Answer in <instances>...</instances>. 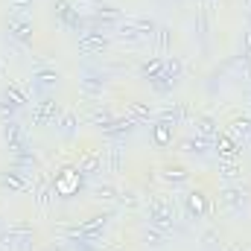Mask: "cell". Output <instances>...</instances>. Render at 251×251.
I'll return each instance as SVG.
<instances>
[{
  "mask_svg": "<svg viewBox=\"0 0 251 251\" xmlns=\"http://www.w3.org/2000/svg\"><path fill=\"white\" fill-rule=\"evenodd\" d=\"M149 225L161 228L164 234H170L176 228V213H173V204L164 199V196H152L149 199Z\"/></svg>",
  "mask_w": 251,
  "mask_h": 251,
  "instance_id": "6da1fadb",
  "label": "cell"
},
{
  "mask_svg": "<svg viewBox=\"0 0 251 251\" xmlns=\"http://www.w3.org/2000/svg\"><path fill=\"white\" fill-rule=\"evenodd\" d=\"M56 21L67 26V29H73V32H85V26H88V18H82L79 15V6L73 3V0H56Z\"/></svg>",
  "mask_w": 251,
  "mask_h": 251,
  "instance_id": "7a4b0ae2",
  "label": "cell"
},
{
  "mask_svg": "<svg viewBox=\"0 0 251 251\" xmlns=\"http://www.w3.org/2000/svg\"><path fill=\"white\" fill-rule=\"evenodd\" d=\"M108 44H111V38L102 29H85L79 35V41H76V47H79L82 56H100V53L108 50Z\"/></svg>",
  "mask_w": 251,
  "mask_h": 251,
  "instance_id": "3957f363",
  "label": "cell"
},
{
  "mask_svg": "<svg viewBox=\"0 0 251 251\" xmlns=\"http://www.w3.org/2000/svg\"><path fill=\"white\" fill-rule=\"evenodd\" d=\"M59 117H62V105L53 100V97H41L38 102H35V111H32V123L35 126H47V123H59Z\"/></svg>",
  "mask_w": 251,
  "mask_h": 251,
  "instance_id": "277c9868",
  "label": "cell"
},
{
  "mask_svg": "<svg viewBox=\"0 0 251 251\" xmlns=\"http://www.w3.org/2000/svg\"><path fill=\"white\" fill-rule=\"evenodd\" d=\"M59 82H62V73H59L56 67H38V70L32 73V91H38V94L56 91Z\"/></svg>",
  "mask_w": 251,
  "mask_h": 251,
  "instance_id": "5b68a950",
  "label": "cell"
},
{
  "mask_svg": "<svg viewBox=\"0 0 251 251\" xmlns=\"http://www.w3.org/2000/svg\"><path fill=\"white\" fill-rule=\"evenodd\" d=\"M6 29H9V35H12L15 41H21V44H32L35 26H32V21H26L24 15H9V24H6Z\"/></svg>",
  "mask_w": 251,
  "mask_h": 251,
  "instance_id": "8992f818",
  "label": "cell"
},
{
  "mask_svg": "<svg viewBox=\"0 0 251 251\" xmlns=\"http://www.w3.org/2000/svg\"><path fill=\"white\" fill-rule=\"evenodd\" d=\"M210 146H213V152L219 155V161H237V158H240V143H237L231 134H225V131H219V134L210 140Z\"/></svg>",
  "mask_w": 251,
  "mask_h": 251,
  "instance_id": "52a82bcc",
  "label": "cell"
},
{
  "mask_svg": "<svg viewBox=\"0 0 251 251\" xmlns=\"http://www.w3.org/2000/svg\"><path fill=\"white\" fill-rule=\"evenodd\" d=\"M105 85H108L105 73H97V70H88V73H85V76L79 79V88H82V94H85V97H91V100L102 97Z\"/></svg>",
  "mask_w": 251,
  "mask_h": 251,
  "instance_id": "ba28073f",
  "label": "cell"
},
{
  "mask_svg": "<svg viewBox=\"0 0 251 251\" xmlns=\"http://www.w3.org/2000/svg\"><path fill=\"white\" fill-rule=\"evenodd\" d=\"M0 187L9 193H26L32 190V181L26 178L24 170H12V173H0Z\"/></svg>",
  "mask_w": 251,
  "mask_h": 251,
  "instance_id": "9c48e42d",
  "label": "cell"
},
{
  "mask_svg": "<svg viewBox=\"0 0 251 251\" xmlns=\"http://www.w3.org/2000/svg\"><path fill=\"white\" fill-rule=\"evenodd\" d=\"M117 21H120V9H117V6H108V3H100V6L94 9V15H91L88 24H94L91 29H100V24H102V29H105V26H111V24H117Z\"/></svg>",
  "mask_w": 251,
  "mask_h": 251,
  "instance_id": "30bf717a",
  "label": "cell"
},
{
  "mask_svg": "<svg viewBox=\"0 0 251 251\" xmlns=\"http://www.w3.org/2000/svg\"><path fill=\"white\" fill-rule=\"evenodd\" d=\"M134 128H137V123L126 114V117H114L108 126H102V134H108L111 140H123V137H128Z\"/></svg>",
  "mask_w": 251,
  "mask_h": 251,
  "instance_id": "8fae6325",
  "label": "cell"
},
{
  "mask_svg": "<svg viewBox=\"0 0 251 251\" xmlns=\"http://www.w3.org/2000/svg\"><path fill=\"white\" fill-rule=\"evenodd\" d=\"M158 120H167V123L178 126V123H187V120H193V111H190V105H187V102H173V105L161 108Z\"/></svg>",
  "mask_w": 251,
  "mask_h": 251,
  "instance_id": "7c38bea8",
  "label": "cell"
},
{
  "mask_svg": "<svg viewBox=\"0 0 251 251\" xmlns=\"http://www.w3.org/2000/svg\"><path fill=\"white\" fill-rule=\"evenodd\" d=\"M82 178H85V176H82L79 170H62V173L56 176V193H62V199H67V193L79 187Z\"/></svg>",
  "mask_w": 251,
  "mask_h": 251,
  "instance_id": "4fadbf2b",
  "label": "cell"
},
{
  "mask_svg": "<svg viewBox=\"0 0 251 251\" xmlns=\"http://www.w3.org/2000/svg\"><path fill=\"white\" fill-rule=\"evenodd\" d=\"M3 140H6V146H9L12 152H18V149L26 146V140H24V128L15 123V120H6V123H3Z\"/></svg>",
  "mask_w": 251,
  "mask_h": 251,
  "instance_id": "5bb4252c",
  "label": "cell"
},
{
  "mask_svg": "<svg viewBox=\"0 0 251 251\" xmlns=\"http://www.w3.org/2000/svg\"><path fill=\"white\" fill-rule=\"evenodd\" d=\"M161 178H164L167 184H173V187H181V184L190 181V173H187V167H181V164H167V167L161 170Z\"/></svg>",
  "mask_w": 251,
  "mask_h": 251,
  "instance_id": "9a60e30c",
  "label": "cell"
},
{
  "mask_svg": "<svg viewBox=\"0 0 251 251\" xmlns=\"http://www.w3.org/2000/svg\"><path fill=\"white\" fill-rule=\"evenodd\" d=\"M76 170L82 173V176H97V173H102V155L100 152H85L82 158H79V164H76Z\"/></svg>",
  "mask_w": 251,
  "mask_h": 251,
  "instance_id": "2e32d148",
  "label": "cell"
},
{
  "mask_svg": "<svg viewBox=\"0 0 251 251\" xmlns=\"http://www.w3.org/2000/svg\"><path fill=\"white\" fill-rule=\"evenodd\" d=\"M178 149L187 152V155H204L210 149V140L207 137H199V134H190V137H181L178 140Z\"/></svg>",
  "mask_w": 251,
  "mask_h": 251,
  "instance_id": "e0dca14e",
  "label": "cell"
},
{
  "mask_svg": "<svg viewBox=\"0 0 251 251\" xmlns=\"http://www.w3.org/2000/svg\"><path fill=\"white\" fill-rule=\"evenodd\" d=\"M193 126H196V134H199V137L213 140V137L219 134V123H216L210 114H199V117H193Z\"/></svg>",
  "mask_w": 251,
  "mask_h": 251,
  "instance_id": "ac0fdd59",
  "label": "cell"
},
{
  "mask_svg": "<svg viewBox=\"0 0 251 251\" xmlns=\"http://www.w3.org/2000/svg\"><path fill=\"white\" fill-rule=\"evenodd\" d=\"M152 143H155L158 149H167V146L173 143V123L158 120V123L152 126Z\"/></svg>",
  "mask_w": 251,
  "mask_h": 251,
  "instance_id": "d6986e66",
  "label": "cell"
},
{
  "mask_svg": "<svg viewBox=\"0 0 251 251\" xmlns=\"http://www.w3.org/2000/svg\"><path fill=\"white\" fill-rule=\"evenodd\" d=\"M207 196L201 193V190H193V193H187V213L190 216H196V219H201L204 213H207Z\"/></svg>",
  "mask_w": 251,
  "mask_h": 251,
  "instance_id": "ffe728a7",
  "label": "cell"
},
{
  "mask_svg": "<svg viewBox=\"0 0 251 251\" xmlns=\"http://www.w3.org/2000/svg\"><path fill=\"white\" fill-rule=\"evenodd\" d=\"M219 201L225 204V207H234V210H243V204H246V193H243V187H225L222 193H219Z\"/></svg>",
  "mask_w": 251,
  "mask_h": 251,
  "instance_id": "44dd1931",
  "label": "cell"
},
{
  "mask_svg": "<svg viewBox=\"0 0 251 251\" xmlns=\"http://www.w3.org/2000/svg\"><path fill=\"white\" fill-rule=\"evenodd\" d=\"M228 134L237 143H251V117H237L231 123V128H228Z\"/></svg>",
  "mask_w": 251,
  "mask_h": 251,
  "instance_id": "7402d4cb",
  "label": "cell"
},
{
  "mask_svg": "<svg viewBox=\"0 0 251 251\" xmlns=\"http://www.w3.org/2000/svg\"><path fill=\"white\" fill-rule=\"evenodd\" d=\"M126 114H128L134 123H149V120L155 117V111H152L146 102H134V100H131V102H126Z\"/></svg>",
  "mask_w": 251,
  "mask_h": 251,
  "instance_id": "603a6c76",
  "label": "cell"
},
{
  "mask_svg": "<svg viewBox=\"0 0 251 251\" xmlns=\"http://www.w3.org/2000/svg\"><path fill=\"white\" fill-rule=\"evenodd\" d=\"M140 243H143L146 249H161V246H167V234H164L161 228L149 225V228L140 231Z\"/></svg>",
  "mask_w": 251,
  "mask_h": 251,
  "instance_id": "cb8c5ba5",
  "label": "cell"
},
{
  "mask_svg": "<svg viewBox=\"0 0 251 251\" xmlns=\"http://www.w3.org/2000/svg\"><path fill=\"white\" fill-rule=\"evenodd\" d=\"M120 167H123V149L120 146H111L102 155V170L105 173H120Z\"/></svg>",
  "mask_w": 251,
  "mask_h": 251,
  "instance_id": "d4e9b609",
  "label": "cell"
},
{
  "mask_svg": "<svg viewBox=\"0 0 251 251\" xmlns=\"http://www.w3.org/2000/svg\"><path fill=\"white\" fill-rule=\"evenodd\" d=\"M15 155V170H35L38 167V158H35V152L32 149H18V152H12Z\"/></svg>",
  "mask_w": 251,
  "mask_h": 251,
  "instance_id": "484cf974",
  "label": "cell"
},
{
  "mask_svg": "<svg viewBox=\"0 0 251 251\" xmlns=\"http://www.w3.org/2000/svg\"><path fill=\"white\" fill-rule=\"evenodd\" d=\"M219 178L222 181H237L240 176H243V167H240V161H219Z\"/></svg>",
  "mask_w": 251,
  "mask_h": 251,
  "instance_id": "4316f807",
  "label": "cell"
},
{
  "mask_svg": "<svg viewBox=\"0 0 251 251\" xmlns=\"http://www.w3.org/2000/svg\"><path fill=\"white\" fill-rule=\"evenodd\" d=\"M59 131H62L64 137H73L76 134V126H79V117L73 114V111H62V117H59Z\"/></svg>",
  "mask_w": 251,
  "mask_h": 251,
  "instance_id": "83f0119b",
  "label": "cell"
},
{
  "mask_svg": "<svg viewBox=\"0 0 251 251\" xmlns=\"http://www.w3.org/2000/svg\"><path fill=\"white\" fill-rule=\"evenodd\" d=\"M3 97H6V100H9V102L15 105V108H21V105H26V91H24V88H18L15 82H9V85H6V91H3Z\"/></svg>",
  "mask_w": 251,
  "mask_h": 251,
  "instance_id": "f1b7e54d",
  "label": "cell"
},
{
  "mask_svg": "<svg viewBox=\"0 0 251 251\" xmlns=\"http://www.w3.org/2000/svg\"><path fill=\"white\" fill-rule=\"evenodd\" d=\"M117 38H120V41H128V44H140V41H143V35L134 29V24H131V21H126V24L117 26Z\"/></svg>",
  "mask_w": 251,
  "mask_h": 251,
  "instance_id": "f546056e",
  "label": "cell"
},
{
  "mask_svg": "<svg viewBox=\"0 0 251 251\" xmlns=\"http://www.w3.org/2000/svg\"><path fill=\"white\" fill-rule=\"evenodd\" d=\"M181 73H184V64H181V59H178V56L164 59V76H167V79L178 82V79H181Z\"/></svg>",
  "mask_w": 251,
  "mask_h": 251,
  "instance_id": "4dcf8cb0",
  "label": "cell"
},
{
  "mask_svg": "<svg viewBox=\"0 0 251 251\" xmlns=\"http://www.w3.org/2000/svg\"><path fill=\"white\" fill-rule=\"evenodd\" d=\"M131 24H134V29L143 35V41H146V38H152V35L158 32V24H155L152 18H134Z\"/></svg>",
  "mask_w": 251,
  "mask_h": 251,
  "instance_id": "1f68e13d",
  "label": "cell"
},
{
  "mask_svg": "<svg viewBox=\"0 0 251 251\" xmlns=\"http://www.w3.org/2000/svg\"><path fill=\"white\" fill-rule=\"evenodd\" d=\"M140 73H143L146 79L161 76V73H164V59H146V62L140 64Z\"/></svg>",
  "mask_w": 251,
  "mask_h": 251,
  "instance_id": "d6a6232c",
  "label": "cell"
},
{
  "mask_svg": "<svg viewBox=\"0 0 251 251\" xmlns=\"http://www.w3.org/2000/svg\"><path fill=\"white\" fill-rule=\"evenodd\" d=\"M117 196H120V190L114 184H97L94 187V199H100V201H114Z\"/></svg>",
  "mask_w": 251,
  "mask_h": 251,
  "instance_id": "836d02e7",
  "label": "cell"
},
{
  "mask_svg": "<svg viewBox=\"0 0 251 251\" xmlns=\"http://www.w3.org/2000/svg\"><path fill=\"white\" fill-rule=\"evenodd\" d=\"M152 38H155V44H158L161 50H170V47H173V32H170L167 26H158V32H155Z\"/></svg>",
  "mask_w": 251,
  "mask_h": 251,
  "instance_id": "e575fe53",
  "label": "cell"
},
{
  "mask_svg": "<svg viewBox=\"0 0 251 251\" xmlns=\"http://www.w3.org/2000/svg\"><path fill=\"white\" fill-rule=\"evenodd\" d=\"M149 85H152L158 94H170V91L176 88V82H173V79H167L164 73H161V76H155V79H149Z\"/></svg>",
  "mask_w": 251,
  "mask_h": 251,
  "instance_id": "d590c367",
  "label": "cell"
},
{
  "mask_svg": "<svg viewBox=\"0 0 251 251\" xmlns=\"http://www.w3.org/2000/svg\"><path fill=\"white\" fill-rule=\"evenodd\" d=\"M111 120H114V114H111L108 108H97V111L91 114V123H94V126H100V128H102V126H108Z\"/></svg>",
  "mask_w": 251,
  "mask_h": 251,
  "instance_id": "8d00e7d4",
  "label": "cell"
},
{
  "mask_svg": "<svg viewBox=\"0 0 251 251\" xmlns=\"http://www.w3.org/2000/svg\"><path fill=\"white\" fill-rule=\"evenodd\" d=\"M120 201H123L126 207H137L140 204V199H137V193L134 190H120V196H117Z\"/></svg>",
  "mask_w": 251,
  "mask_h": 251,
  "instance_id": "74e56055",
  "label": "cell"
},
{
  "mask_svg": "<svg viewBox=\"0 0 251 251\" xmlns=\"http://www.w3.org/2000/svg\"><path fill=\"white\" fill-rule=\"evenodd\" d=\"M32 3L35 0H9V9H12V15H24L26 9H32Z\"/></svg>",
  "mask_w": 251,
  "mask_h": 251,
  "instance_id": "f35d334b",
  "label": "cell"
},
{
  "mask_svg": "<svg viewBox=\"0 0 251 251\" xmlns=\"http://www.w3.org/2000/svg\"><path fill=\"white\" fill-rule=\"evenodd\" d=\"M243 9H249L251 12V0H243Z\"/></svg>",
  "mask_w": 251,
  "mask_h": 251,
  "instance_id": "ab89813d",
  "label": "cell"
}]
</instances>
